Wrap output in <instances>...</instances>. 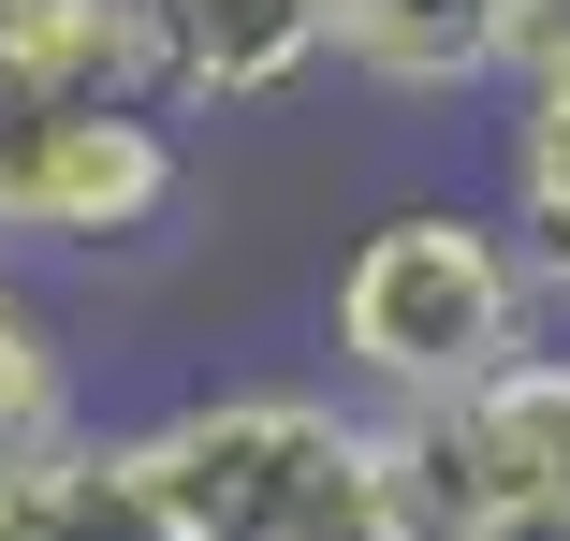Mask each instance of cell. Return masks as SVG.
<instances>
[{
  "mask_svg": "<svg viewBox=\"0 0 570 541\" xmlns=\"http://www.w3.org/2000/svg\"><path fill=\"white\" fill-rule=\"evenodd\" d=\"M322 352L352 381V410L381 424H424V410H469L483 381H512L527 352H556V322L527 293V249L498 205H381V220L336 249L322 278Z\"/></svg>",
  "mask_w": 570,
  "mask_h": 541,
  "instance_id": "obj_1",
  "label": "cell"
},
{
  "mask_svg": "<svg viewBox=\"0 0 570 541\" xmlns=\"http://www.w3.org/2000/svg\"><path fill=\"white\" fill-rule=\"evenodd\" d=\"M190 205L161 102H16L0 88V264H132Z\"/></svg>",
  "mask_w": 570,
  "mask_h": 541,
  "instance_id": "obj_3",
  "label": "cell"
},
{
  "mask_svg": "<svg viewBox=\"0 0 570 541\" xmlns=\"http://www.w3.org/2000/svg\"><path fill=\"white\" fill-rule=\"evenodd\" d=\"M0 88L16 102H161V16L147 0H0Z\"/></svg>",
  "mask_w": 570,
  "mask_h": 541,
  "instance_id": "obj_6",
  "label": "cell"
},
{
  "mask_svg": "<svg viewBox=\"0 0 570 541\" xmlns=\"http://www.w3.org/2000/svg\"><path fill=\"white\" fill-rule=\"evenodd\" d=\"M0 541H176V527H161V498H147V454L73 424L30 483H0Z\"/></svg>",
  "mask_w": 570,
  "mask_h": 541,
  "instance_id": "obj_8",
  "label": "cell"
},
{
  "mask_svg": "<svg viewBox=\"0 0 570 541\" xmlns=\"http://www.w3.org/2000/svg\"><path fill=\"white\" fill-rule=\"evenodd\" d=\"M322 59L381 102H469L512 88V0H322Z\"/></svg>",
  "mask_w": 570,
  "mask_h": 541,
  "instance_id": "obj_4",
  "label": "cell"
},
{
  "mask_svg": "<svg viewBox=\"0 0 570 541\" xmlns=\"http://www.w3.org/2000/svg\"><path fill=\"white\" fill-rule=\"evenodd\" d=\"M176 118H249L322 73V0H147Z\"/></svg>",
  "mask_w": 570,
  "mask_h": 541,
  "instance_id": "obj_5",
  "label": "cell"
},
{
  "mask_svg": "<svg viewBox=\"0 0 570 541\" xmlns=\"http://www.w3.org/2000/svg\"><path fill=\"white\" fill-rule=\"evenodd\" d=\"M483 541H570V512H527V527H483Z\"/></svg>",
  "mask_w": 570,
  "mask_h": 541,
  "instance_id": "obj_11",
  "label": "cell"
},
{
  "mask_svg": "<svg viewBox=\"0 0 570 541\" xmlns=\"http://www.w3.org/2000/svg\"><path fill=\"white\" fill-rule=\"evenodd\" d=\"M527 73H570V0H512V88Z\"/></svg>",
  "mask_w": 570,
  "mask_h": 541,
  "instance_id": "obj_10",
  "label": "cell"
},
{
  "mask_svg": "<svg viewBox=\"0 0 570 541\" xmlns=\"http://www.w3.org/2000/svg\"><path fill=\"white\" fill-rule=\"evenodd\" d=\"M147 498L176 541H410L395 424L322 381H219L132 424Z\"/></svg>",
  "mask_w": 570,
  "mask_h": 541,
  "instance_id": "obj_2",
  "label": "cell"
},
{
  "mask_svg": "<svg viewBox=\"0 0 570 541\" xmlns=\"http://www.w3.org/2000/svg\"><path fill=\"white\" fill-rule=\"evenodd\" d=\"M73 352H59V322L16 293V264H0V483H30L59 440H73Z\"/></svg>",
  "mask_w": 570,
  "mask_h": 541,
  "instance_id": "obj_9",
  "label": "cell"
},
{
  "mask_svg": "<svg viewBox=\"0 0 570 541\" xmlns=\"http://www.w3.org/2000/svg\"><path fill=\"white\" fill-rule=\"evenodd\" d=\"M498 220L527 249V293L570 337V73H527L512 118H498Z\"/></svg>",
  "mask_w": 570,
  "mask_h": 541,
  "instance_id": "obj_7",
  "label": "cell"
}]
</instances>
